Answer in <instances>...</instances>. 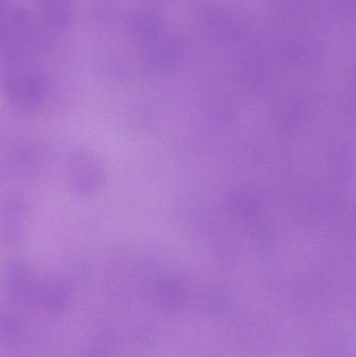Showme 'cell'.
<instances>
[{
    "mask_svg": "<svg viewBox=\"0 0 356 357\" xmlns=\"http://www.w3.org/2000/svg\"><path fill=\"white\" fill-rule=\"evenodd\" d=\"M26 62L0 60V84L17 110L35 112L45 100L46 86L41 75L31 70Z\"/></svg>",
    "mask_w": 356,
    "mask_h": 357,
    "instance_id": "cell-1",
    "label": "cell"
},
{
    "mask_svg": "<svg viewBox=\"0 0 356 357\" xmlns=\"http://www.w3.org/2000/svg\"><path fill=\"white\" fill-rule=\"evenodd\" d=\"M69 184L77 192H95L105 180V167L98 154L79 149L71 155L68 165Z\"/></svg>",
    "mask_w": 356,
    "mask_h": 357,
    "instance_id": "cell-2",
    "label": "cell"
},
{
    "mask_svg": "<svg viewBox=\"0 0 356 357\" xmlns=\"http://www.w3.org/2000/svg\"><path fill=\"white\" fill-rule=\"evenodd\" d=\"M42 22L52 31H65L72 23L75 0H39Z\"/></svg>",
    "mask_w": 356,
    "mask_h": 357,
    "instance_id": "cell-3",
    "label": "cell"
}]
</instances>
